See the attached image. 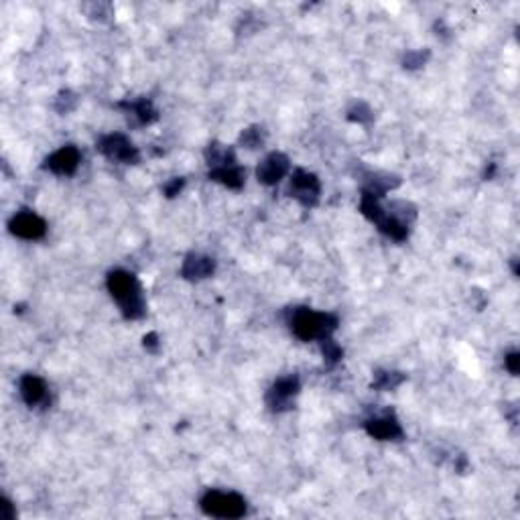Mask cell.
<instances>
[{"mask_svg":"<svg viewBox=\"0 0 520 520\" xmlns=\"http://www.w3.org/2000/svg\"><path fill=\"white\" fill-rule=\"evenodd\" d=\"M350 118H352V120H360V122H368V120H372V112H370L368 106L358 104L354 110H352Z\"/></svg>","mask_w":520,"mask_h":520,"instance_id":"obj_18","label":"cell"},{"mask_svg":"<svg viewBox=\"0 0 520 520\" xmlns=\"http://www.w3.org/2000/svg\"><path fill=\"white\" fill-rule=\"evenodd\" d=\"M21 396L29 407H39L47 402V386L39 376L27 374L21 380Z\"/></svg>","mask_w":520,"mask_h":520,"instance_id":"obj_10","label":"cell"},{"mask_svg":"<svg viewBox=\"0 0 520 520\" xmlns=\"http://www.w3.org/2000/svg\"><path fill=\"white\" fill-rule=\"evenodd\" d=\"M299 393V380L295 376H287V378H281L272 384V388L267 395V402L272 411H285L289 409L293 396Z\"/></svg>","mask_w":520,"mask_h":520,"instance_id":"obj_6","label":"cell"},{"mask_svg":"<svg viewBox=\"0 0 520 520\" xmlns=\"http://www.w3.org/2000/svg\"><path fill=\"white\" fill-rule=\"evenodd\" d=\"M209 177H211V179H216V181H220V183H224V185H228V188H232V189L242 188V183H244V171H242L238 165H228V167H218V169H211Z\"/></svg>","mask_w":520,"mask_h":520,"instance_id":"obj_13","label":"cell"},{"mask_svg":"<svg viewBox=\"0 0 520 520\" xmlns=\"http://www.w3.org/2000/svg\"><path fill=\"white\" fill-rule=\"evenodd\" d=\"M59 102H62V106H59L57 110H59V112H69V110L73 108V104H76V98H71V94H62Z\"/></svg>","mask_w":520,"mask_h":520,"instance_id":"obj_20","label":"cell"},{"mask_svg":"<svg viewBox=\"0 0 520 520\" xmlns=\"http://www.w3.org/2000/svg\"><path fill=\"white\" fill-rule=\"evenodd\" d=\"M10 230L27 240H37L45 234V222L39 216L31 213V211H21L13 218L10 222Z\"/></svg>","mask_w":520,"mask_h":520,"instance_id":"obj_8","label":"cell"},{"mask_svg":"<svg viewBox=\"0 0 520 520\" xmlns=\"http://www.w3.org/2000/svg\"><path fill=\"white\" fill-rule=\"evenodd\" d=\"M402 382V376L398 372H378L374 380L376 388H382V391H391Z\"/></svg>","mask_w":520,"mask_h":520,"instance_id":"obj_15","label":"cell"},{"mask_svg":"<svg viewBox=\"0 0 520 520\" xmlns=\"http://www.w3.org/2000/svg\"><path fill=\"white\" fill-rule=\"evenodd\" d=\"M321 342V350H323V356H325V360L333 364V362H337L339 358H342V350H339V346L333 342L332 337H323V339H319Z\"/></svg>","mask_w":520,"mask_h":520,"instance_id":"obj_16","label":"cell"},{"mask_svg":"<svg viewBox=\"0 0 520 520\" xmlns=\"http://www.w3.org/2000/svg\"><path fill=\"white\" fill-rule=\"evenodd\" d=\"M202 508L209 517L238 519L246 512V502L234 492H208L202 498Z\"/></svg>","mask_w":520,"mask_h":520,"instance_id":"obj_3","label":"cell"},{"mask_svg":"<svg viewBox=\"0 0 520 520\" xmlns=\"http://www.w3.org/2000/svg\"><path fill=\"white\" fill-rule=\"evenodd\" d=\"M506 364H508V370H510L512 374H517V372H519V354L512 352V354L506 358Z\"/></svg>","mask_w":520,"mask_h":520,"instance_id":"obj_21","label":"cell"},{"mask_svg":"<svg viewBox=\"0 0 520 520\" xmlns=\"http://www.w3.org/2000/svg\"><path fill=\"white\" fill-rule=\"evenodd\" d=\"M128 110H132V114H134L143 125H145V122H153V120L157 118L153 106H150V102H146V100H141V102H136V104H130L128 106Z\"/></svg>","mask_w":520,"mask_h":520,"instance_id":"obj_14","label":"cell"},{"mask_svg":"<svg viewBox=\"0 0 520 520\" xmlns=\"http://www.w3.org/2000/svg\"><path fill=\"white\" fill-rule=\"evenodd\" d=\"M80 165V150L76 146H63L47 159V169L57 175H71Z\"/></svg>","mask_w":520,"mask_h":520,"instance_id":"obj_9","label":"cell"},{"mask_svg":"<svg viewBox=\"0 0 520 520\" xmlns=\"http://www.w3.org/2000/svg\"><path fill=\"white\" fill-rule=\"evenodd\" d=\"M211 272H213V260L208 256L191 254L183 265V276L188 279H206Z\"/></svg>","mask_w":520,"mask_h":520,"instance_id":"obj_12","label":"cell"},{"mask_svg":"<svg viewBox=\"0 0 520 520\" xmlns=\"http://www.w3.org/2000/svg\"><path fill=\"white\" fill-rule=\"evenodd\" d=\"M291 193L299 204L313 206L319 195V181L307 171H295L291 179Z\"/></svg>","mask_w":520,"mask_h":520,"instance_id":"obj_5","label":"cell"},{"mask_svg":"<svg viewBox=\"0 0 520 520\" xmlns=\"http://www.w3.org/2000/svg\"><path fill=\"white\" fill-rule=\"evenodd\" d=\"M287 171H289V159L281 153H272L260 163L258 171H256V177L265 185H274L276 181H281L287 175Z\"/></svg>","mask_w":520,"mask_h":520,"instance_id":"obj_7","label":"cell"},{"mask_svg":"<svg viewBox=\"0 0 520 520\" xmlns=\"http://www.w3.org/2000/svg\"><path fill=\"white\" fill-rule=\"evenodd\" d=\"M368 433L376 439H398L402 435V429L395 416H376L366 423Z\"/></svg>","mask_w":520,"mask_h":520,"instance_id":"obj_11","label":"cell"},{"mask_svg":"<svg viewBox=\"0 0 520 520\" xmlns=\"http://www.w3.org/2000/svg\"><path fill=\"white\" fill-rule=\"evenodd\" d=\"M337 328V317L332 313H317L311 309H295L291 317V330L297 337L323 339L330 337Z\"/></svg>","mask_w":520,"mask_h":520,"instance_id":"obj_2","label":"cell"},{"mask_svg":"<svg viewBox=\"0 0 520 520\" xmlns=\"http://www.w3.org/2000/svg\"><path fill=\"white\" fill-rule=\"evenodd\" d=\"M145 346H146V348H150V350H155V348H157V335H155V333H150V335H146V337H145Z\"/></svg>","mask_w":520,"mask_h":520,"instance_id":"obj_23","label":"cell"},{"mask_svg":"<svg viewBox=\"0 0 520 520\" xmlns=\"http://www.w3.org/2000/svg\"><path fill=\"white\" fill-rule=\"evenodd\" d=\"M98 148L104 153L108 159L120 161V163H134L139 159V150L122 134H108L100 141Z\"/></svg>","mask_w":520,"mask_h":520,"instance_id":"obj_4","label":"cell"},{"mask_svg":"<svg viewBox=\"0 0 520 520\" xmlns=\"http://www.w3.org/2000/svg\"><path fill=\"white\" fill-rule=\"evenodd\" d=\"M242 145L248 146V148H256L258 145H262V136H260V132H258V128H250V130H244V134H242Z\"/></svg>","mask_w":520,"mask_h":520,"instance_id":"obj_17","label":"cell"},{"mask_svg":"<svg viewBox=\"0 0 520 520\" xmlns=\"http://www.w3.org/2000/svg\"><path fill=\"white\" fill-rule=\"evenodd\" d=\"M425 62V55L423 53H409L407 55V59H405V67H419V65H423Z\"/></svg>","mask_w":520,"mask_h":520,"instance_id":"obj_19","label":"cell"},{"mask_svg":"<svg viewBox=\"0 0 520 520\" xmlns=\"http://www.w3.org/2000/svg\"><path fill=\"white\" fill-rule=\"evenodd\" d=\"M181 188H183V181H181V179H175V181L167 188V195H169V197H173L177 191H181Z\"/></svg>","mask_w":520,"mask_h":520,"instance_id":"obj_22","label":"cell"},{"mask_svg":"<svg viewBox=\"0 0 520 520\" xmlns=\"http://www.w3.org/2000/svg\"><path fill=\"white\" fill-rule=\"evenodd\" d=\"M108 289L112 293V297L120 303L122 313L128 319H139L145 313V301L141 295V287L136 283V279L132 274L125 271L112 272L108 276Z\"/></svg>","mask_w":520,"mask_h":520,"instance_id":"obj_1","label":"cell"}]
</instances>
